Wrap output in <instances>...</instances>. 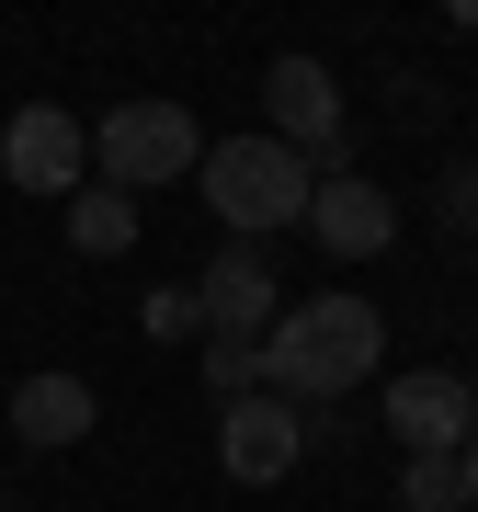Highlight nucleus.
Segmentation results:
<instances>
[{"label": "nucleus", "mask_w": 478, "mask_h": 512, "mask_svg": "<svg viewBox=\"0 0 478 512\" xmlns=\"http://www.w3.org/2000/svg\"><path fill=\"white\" fill-rule=\"evenodd\" d=\"M387 353V319L365 296H296V308L262 330V376H274V399H342V387H365Z\"/></svg>", "instance_id": "nucleus-1"}, {"label": "nucleus", "mask_w": 478, "mask_h": 512, "mask_svg": "<svg viewBox=\"0 0 478 512\" xmlns=\"http://www.w3.org/2000/svg\"><path fill=\"white\" fill-rule=\"evenodd\" d=\"M194 183H205V205L228 217V239H262V228H296V217H308L319 160H296L285 137H217Z\"/></svg>", "instance_id": "nucleus-2"}, {"label": "nucleus", "mask_w": 478, "mask_h": 512, "mask_svg": "<svg viewBox=\"0 0 478 512\" xmlns=\"http://www.w3.org/2000/svg\"><path fill=\"white\" fill-rule=\"evenodd\" d=\"M92 160H103V183L114 194H137V183H183V171H205V126L183 103H114L103 126H92Z\"/></svg>", "instance_id": "nucleus-3"}, {"label": "nucleus", "mask_w": 478, "mask_h": 512, "mask_svg": "<svg viewBox=\"0 0 478 512\" xmlns=\"http://www.w3.org/2000/svg\"><path fill=\"white\" fill-rule=\"evenodd\" d=\"M80 160H92V126L69 103H23L0 126V183L12 194H80Z\"/></svg>", "instance_id": "nucleus-4"}, {"label": "nucleus", "mask_w": 478, "mask_h": 512, "mask_svg": "<svg viewBox=\"0 0 478 512\" xmlns=\"http://www.w3.org/2000/svg\"><path fill=\"white\" fill-rule=\"evenodd\" d=\"M296 456H308V421H296V399H262V387H251V399L217 410V467L239 478V490H274Z\"/></svg>", "instance_id": "nucleus-5"}, {"label": "nucleus", "mask_w": 478, "mask_h": 512, "mask_svg": "<svg viewBox=\"0 0 478 512\" xmlns=\"http://www.w3.org/2000/svg\"><path fill=\"white\" fill-rule=\"evenodd\" d=\"M387 421H399V444L410 456H467L478 444V387L467 376H387Z\"/></svg>", "instance_id": "nucleus-6"}, {"label": "nucleus", "mask_w": 478, "mask_h": 512, "mask_svg": "<svg viewBox=\"0 0 478 512\" xmlns=\"http://www.w3.org/2000/svg\"><path fill=\"white\" fill-rule=\"evenodd\" d=\"M194 308H205V342H262V330L285 319V296H274V274H262V251H251V239H228V251L205 262Z\"/></svg>", "instance_id": "nucleus-7"}, {"label": "nucleus", "mask_w": 478, "mask_h": 512, "mask_svg": "<svg viewBox=\"0 0 478 512\" xmlns=\"http://www.w3.org/2000/svg\"><path fill=\"white\" fill-rule=\"evenodd\" d=\"M262 103H274V137L296 160H342V92H331L319 57H274L262 69Z\"/></svg>", "instance_id": "nucleus-8"}, {"label": "nucleus", "mask_w": 478, "mask_h": 512, "mask_svg": "<svg viewBox=\"0 0 478 512\" xmlns=\"http://www.w3.org/2000/svg\"><path fill=\"white\" fill-rule=\"evenodd\" d=\"M80 433H92V387H80L69 365H35L12 387V444H23V456H69Z\"/></svg>", "instance_id": "nucleus-9"}, {"label": "nucleus", "mask_w": 478, "mask_h": 512, "mask_svg": "<svg viewBox=\"0 0 478 512\" xmlns=\"http://www.w3.org/2000/svg\"><path fill=\"white\" fill-rule=\"evenodd\" d=\"M308 228H319V251H342V262H365L399 239V205H387L376 183H353V171H331V183L308 194Z\"/></svg>", "instance_id": "nucleus-10"}, {"label": "nucleus", "mask_w": 478, "mask_h": 512, "mask_svg": "<svg viewBox=\"0 0 478 512\" xmlns=\"http://www.w3.org/2000/svg\"><path fill=\"white\" fill-rule=\"evenodd\" d=\"M69 239H80V251H126V239H137V194L80 183V194H69Z\"/></svg>", "instance_id": "nucleus-11"}, {"label": "nucleus", "mask_w": 478, "mask_h": 512, "mask_svg": "<svg viewBox=\"0 0 478 512\" xmlns=\"http://www.w3.org/2000/svg\"><path fill=\"white\" fill-rule=\"evenodd\" d=\"M399 501H410V512H467V467H456V456H410V467H399Z\"/></svg>", "instance_id": "nucleus-12"}, {"label": "nucleus", "mask_w": 478, "mask_h": 512, "mask_svg": "<svg viewBox=\"0 0 478 512\" xmlns=\"http://www.w3.org/2000/svg\"><path fill=\"white\" fill-rule=\"evenodd\" d=\"M205 387L217 399H251L262 387V342H205Z\"/></svg>", "instance_id": "nucleus-13"}, {"label": "nucleus", "mask_w": 478, "mask_h": 512, "mask_svg": "<svg viewBox=\"0 0 478 512\" xmlns=\"http://www.w3.org/2000/svg\"><path fill=\"white\" fill-rule=\"evenodd\" d=\"M148 330H205V308H194V285H160V296H148Z\"/></svg>", "instance_id": "nucleus-14"}, {"label": "nucleus", "mask_w": 478, "mask_h": 512, "mask_svg": "<svg viewBox=\"0 0 478 512\" xmlns=\"http://www.w3.org/2000/svg\"><path fill=\"white\" fill-rule=\"evenodd\" d=\"M456 467H467V501H478V444H467V456H456Z\"/></svg>", "instance_id": "nucleus-15"}, {"label": "nucleus", "mask_w": 478, "mask_h": 512, "mask_svg": "<svg viewBox=\"0 0 478 512\" xmlns=\"http://www.w3.org/2000/svg\"><path fill=\"white\" fill-rule=\"evenodd\" d=\"M467 387H478V376H467Z\"/></svg>", "instance_id": "nucleus-16"}]
</instances>
